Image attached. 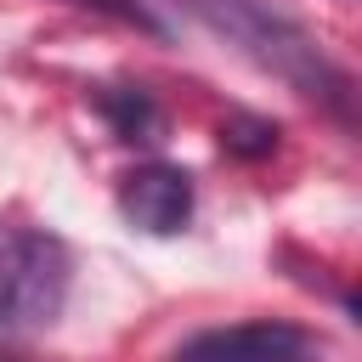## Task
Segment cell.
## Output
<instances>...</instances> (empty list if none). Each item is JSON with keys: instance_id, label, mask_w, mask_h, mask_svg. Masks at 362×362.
Wrapping results in <instances>:
<instances>
[{"instance_id": "1", "label": "cell", "mask_w": 362, "mask_h": 362, "mask_svg": "<svg viewBox=\"0 0 362 362\" xmlns=\"http://www.w3.org/2000/svg\"><path fill=\"white\" fill-rule=\"evenodd\" d=\"M215 34H226L232 45H243L260 68H272L277 79H288L300 96L328 102L339 119H351V74L339 62L322 57V45L283 11H272L266 0H187Z\"/></svg>"}, {"instance_id": "2", "label": "cell", "mask_w": 362, "mask_h": 362, "mask_svg": "<svg viewBox=\"0 0 362 362\" xmlns=\"http://www.w3.org/2000/svg\"><path fill=\"white\" fill-rule=\"evenodd\" d=\"M74 260L51 232H6L0 238V339L40 334L62 317Z\"/></svg>"}, {"instance_id": "3", "label": "cell", "mask_w": 362, "mask_h": 362, "mask_svg": "<svg viewBox=\"0 0 362 362\" xmlns=\"http://www.w3.org/2000/svg\"><path fill=\"white\" fill-rule=\"evenodd\" d=\"M170 362H317V339L300 322L255 317V322L204 328V334L181 339Z\"/></svg>"}, {"instance_id": "4", "label": "cell", "mask_w": 362, "mask_h": 362, "mask_svg": "<svg viewBox=\"0 0 362 362\" xmlns=\"http://www.w3.org/2000/svg\"><path fill=\"white\" fill-rule=\"evenodd\" d=\"M119 215L136 226V232H153V238H170L187 226L192 215V175L181 164H136L124 181H119Z\"/></svg>"}, {"instance_id": "5", "label": "cell", "mask_w": 362, "mask_h": 362, "mask_svg": "<svg viewBox=\"0 0 362 362\" xmlns=\"http://www.w3.org/2000/svg\"><path fill=\"white\" fill-rule=\"evenodd\" d=\"M96 102H102L107 124L119 130V141H158V107H153V96L141 85H113Z\"/></svg>"}, {"instance_id": "6", "label": "cell", "mask_w": 362, "mask_h": 362, "mask_svg": "<svg viewBox=\"0 0 362 362\" xmlns=\"http://www.w3.org/2000/svg\"><path fill=\"white\" fill-rule=\"evenodd\" d=\"M221 147L238 153V158H266L277 147V124L272 119H255V113H232L221 124Z\"/></svg>"}, {"instance_id": "7", "label": "cell", "mask_w": 362, "mask_h": 362, "mask_svg": "<svg viewBox=\"0 0 362 362\" xmlns=\"http://www.w3.org/2000/svg\"><path fill=\"white\" fill-rule=\"evenodd\" d=\"M74 6H90V11H102V17H119V23L141 28V34H164V23H158L141 0H74Z\"/></svg>"}]
</instances>
